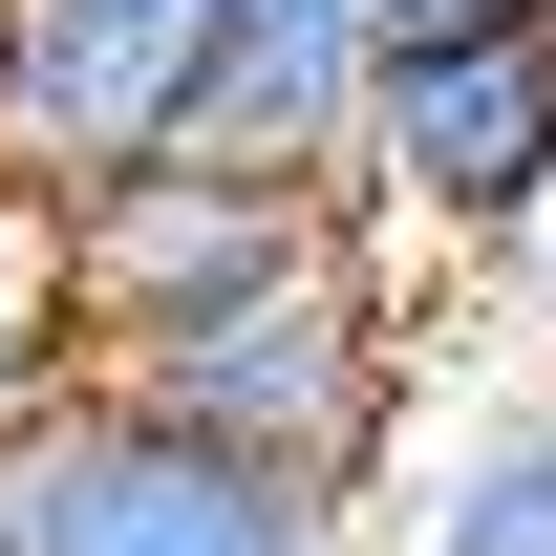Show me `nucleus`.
I'll return each mask as SVG.
<instances>
[{"label":"nucleus","instance_id":"nucleus-7","mask_svg":"<svg viewBox=\"0 0 556 556\" xmlns=\"http://www.w3.org/2000/svg\"><path fill=\"white\" fill-rule=\"evenodd\" d=\"M386 556H556V364L471 386L386 492Z\"/></svg>","mask_w":556,"mask_h":556},{"label":"nucleus","instance_id":"nucleus-3","mask_svg":"<svg viewBox=\"0 0 556 556\" xmlns=\"http://www.w3.org/2000/svg\"><path fill=\"white\" fill-rule=\"evenodd\" d=\"M0 535L22 556H386L364 492H300V471H236L193 428H150L86 386L65 428H22L0 450Z\"/></svg>","mask_w":556,"mask_h":556},{"label":"nucleus","instance_id":"nucleus-9","mask_svg":"<svg viewBox=\"0 0 556 556\" xmlns=\"http://www.w3.org/2000/svg\"><path fill=\"white\" fill-rule=\"evenodd\" d=\"M428 22H492V0H386V43H428Z\"/></svg>","mask_w":556,"mask_h":556},{"label":"nucleus","instance_id":"nucleus-1","mask_svg":"<svg viewBox=\"0 0 556 556\" xmlns=\"http://www.w3.org/2000/svg\"><path fill=\"white\" fill-rule=\"evenodd\" d=\"M108 407L193 428V450H236V471H300V492H407L428 450V321H407V257L386 236H321L300 278H257V300H214V321H150V343H108Z\"/></svg>","mask_w":556,"mask_h":556},{"label":"nucleus","instance_id":"nucleus-4","mask_svg":"<svg viewBox=\"0 0 556 556\" xmlns=\"http://www.w3.org/2000/svg\"><path fill=\"white\" fill-rule=\"evenodd\" d=\"M214 43H236V0H0V193H129L172 172L214 108Z\"/></svg>","mask_w":556,"mask_h":556},{"label":"nucleus","instance_id":"nucleus-8","mask_svg":"<svg viewBox=\"0 0 556 556\" xmlns=\"http://www.w3.org/2000/svg\"><path fill=\"white\" fill-rule=\"evenodd\" d=\"M86 386H108V343H86V257L43 193H0V450L22 428H65Z\"/></svg>","mask_w":556,"mask_h":556},{"label":"nucleus","instance_id":"nucleus-5","mask_svg":"<svg viewBox=\"0 0 556 556\" xmlns=\"http://www.w3.org/2000/svg\"><path fill=\"white\" fill-rule=\"evenodd\" d=\"M343 236V193H300V172H214V150H172V172H129V193L65 214L86 257V343H150V321H214V300H257V278H300Z\"/></svg>","mask_w":556,"mask_h":556},{"label":"nucleus","instance_id":"nucleus-2","mask_svg":"<svg viewBox=\"0 0 556 556\" xmlns=\"http://www.w3.org/2000/svg\"><path fill=\"white\" fill-rule=\"evenodd\" d=\"M343 214L386 257H556V0H492V22L386 43Z\"/></svg>","mask_w":556,"mask_h":556},{"label":"nucleus","instance_id":"nucleus-10","mask_svg":"<svg viewBox=\"0 0 556 556\" xmlns=\"http://www.w3.org/2000/svg\"><path fill=\"white\" fill-rule=\"evenodd\" d=\"M0 556H22V535H0Z\"/></svg>","mask_w":556,"mask_h":556},{"label":"nucleus","instance_id":"nucleus-6","mask_svg":"<svg viewBox=\"0 0 556 556\" xmlns=\"http://www.w3.org/2000/svg\"><path fill=\"white\" fill-rule=\"evenodd\" d=\"M364 86H386V0H236L193 150H214V172H300V193H343V172H364Z\"/></svg>","mask_w":556,"mask_h":556}]
</instances>
